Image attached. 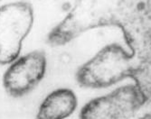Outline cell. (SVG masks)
Here are the masks:
<instances>
[{
  "label": "cell",
  "instance_id": "obj_5",
  "mask_svg": "<svg viewBox=\"0 0 151 119\" xmlns=\"http://www.w3.org/2000/svg\"><path fill=\"white\" fill-rule=\"evenodd\" d=\"M140 101V96L134 87L120 88L112 93L89 101L80 113L83 119L127 117Z\"/></svg>",
  "mask_w": 151,
  "mask_h": 119
},
{
  "label": "cell",
  "instance_id": "obj_4",
  "mask_svg": "<svg viewBox=\"0 0 151 119\" xmlns=\"http://www.w3.org/2000/svg\"><path fill=\"white\" fill-rule=\"evenodd\" d=\"M47 70V58L43 51H33L17 57L9 64L3 76V87L13 98H22L38 86Z\"/></svg>",
  "mask_w": 151,
  "mask_h": 119
},
{
  "label": "cell",
  "instance_id": "obj_3",
  "mask_svg": "<svg viewBox=\"0 0 151 119\" xmlns=\"http://www.w3.org/2000/svg\"><path fill=\"white\" fill-rule=\"evenodd\" d=\"M34 22L35 13L29 3L13 2L0 6V65H8L19 57Z\"/></svg>",
  "mask_w": 151,
  "mask_h": 119
},
{
  "label": "cell",
  "instance_id": "obj_2",
  "mask_svg": "<svg viewBox=\"0 0 151 119\" xmlns=\"http://www.w3.org/2000/svg\"><path fill=\"white\" fill-rule=\"evenodd\" d=\"M131 68L130 56L119 44H109L82 64L76 72L77 83L83 88H101L124 78Z\"/></svg>",
  "mask_w": 151,
  "mask_h": 119
},
{
  "label": "cell",
  "instance_id": "obj_1",
  "mask_svg": "<svg viewBox=\"0 0 151 119\" xmlns=\"http://www.w3.org/2000/svg\"><path fill=\"white\" fill-rule=\"evenodd\" d=\"M115 0H75L63 19L49 33L47 43L63 46L91 29L112 23Z\"/></svg>",
  "mask_w": 151,
  "mask_h": 119
},
{
  "label": "cell",
  "instance_id": "obj_6",
  "mask_svg": "<svg viewBox=\"0 0 151 119\" xmlns=\"http://www.w3.org/2000/svg\"><path fill=\"white\" fill-rule=\"evenodd\" d=\"M78 108V98L71 88H61L52 91L41 103L36 117L63 119L72 115Z\"/></svg>",
  "mask_w": 151,
  "mask_h": 119
}]
</instances>
